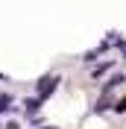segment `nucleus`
I'll list each match as a JSON object with an SVG mask.
<instances>
[{
    "instance_id": "1",
    "label": "nucleus",
    "mask_w": 126,
    "mask_h": 129,
    "mask_svg": "<svg viewBox=\"0 0 126 129\" xmlns=\"http://www.w3.org/2000/svg\"><path fill=\"white\" fill-rule=\"evenodd\" d=\"M56 85H59V76H50V73L41 76L38 79V100H47V97L56 91Z\"/></svg>"
},
{
    "instance_id": "2",
    "label": "nucleus",
    "mask_w": 126,
    "mask_h": 129,
    "mask_svg": "<svg viewBox=\"0 0 126 129\" xmlns=\"http://www.w3.org/2000/svg\"><path fill=\"white\" fill-rule=\"evenodd\" d=\"M117 82H123V73H117V76H111V79H109V88H114Z\"/></svg>"
},
{
    "instance_id": "3",
    "label": "nucleus",
    "mask_w": 126,
    "mask_h": 129,
    "mask_svg": "<svg viewBox=\"0 0 126 129\" xmlns=\"http://www.w3.org/2000/svg\"><path fill=\"white\" fill-rule=\"evenodd\" d=\"M114 112H126V97H123V100H117V106H114Z\"/></svg>"
},
{
    "instance_id": "4",
    "label": "nucleus",
    "mask_w": 126,
    "mask_h": 129,
    "mask_svg": "<svg viewBox=\"0 0 126 129\" xmlns=\"http://www.w3.org/2000/svg\"><path fill=\"white\" fill-rule=\"evenodd\" d=\"M9 103H12V100H9V97H0V112H3V109H6Z\"/></svg>"
}]
</instances>
